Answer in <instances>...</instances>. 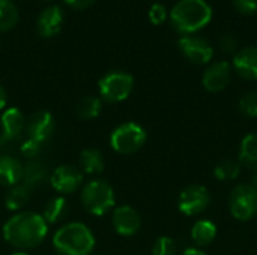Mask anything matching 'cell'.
I'll return each mask as SVG.
<instances>
[{
	"label": "cell",
	"instance_id": "26",
	"mask_svg": "<svg viewBox=\"0 0 257 255\" xmlns=\"http://www.w3.org/2000/svg\"><path fill=\"white\" fill-rule=\"evenodd\" d=\"M18 21V11L11 0H0V33L12 29Z\"/></svg>",
	"mask_w": 257,
	"mask_h": 255
},
{
	"label": "cell",
	"instance_id": "1",
	"mask_svg": "<svg viewBox=\"0 0 257 255\" xmlns=\"http://www.w3.org/2000/svg\"><path fill=\"white\" fill-rule=\"evenodd\" d=\"M48 231V224L42 215L21 212L8 219L3 225V237L8 243L20 249H32L41 245Z\"/></svg>",
	"mask_w": 257,
	"mask_h": 255
},
{
	"label": "cell",
	"instance_id": "24",
	"mask_svg": "<svg viewBox=\"0 0 257 255\" xmlns=\"http://www.w3.org/2000/svg\"><path fill=\"white\" fill-rule=\"evenodd\" d=\"M101 110H102V102L96 96H84L77 104V114L86 120L98 117Z\"/></svg>",
	"mask_w": 257,
	"mask_h": 255
},
{
	"label": "cell",
	"instance_id": "13",
	"mask_svg": "<svg viewBox=\"0 0 257 255\" xmlns=\"http://www.w3.org/2000/svg\"><path fill=\"white\" fill-rule=\"evenodd\" d=\"M54 128H56V125H54L53 116L44 110L33 113L26 123L29 138L36 140L41 144H44L47 140H50V137L54 132Z\"/></svg>",
	"mask_w": 257,
	"mask_h": 255
},
{
	"label": "cell",
	"instance_id": "31",
	"mask_svg": "<svg viewBox=\"0 0 257 255\" xmlns=\"http://www.w3.org/2000/svg\"><path fill=\"white\" fill-rule=\"evenodd\" d=\"M235 8L241 14H256L257 12V0H233Z\"/></svg>",
	"mask_w": 257,
	"mask_h": 255
},
{
	"label": "cell",
	"instance_id": "37",
	"mask_svg": "<svg viewBox=\"0 0 257 255\" xmlns=\"http://www.w3.org/2000/svg\"><path fill=\"white\" fill-rule=\"evenodd\" d=\"M14 255H29V254H26V252H17V254H14Z\"/></svg>",
	"mask_w": 257,
	"mask_h": 255
},
{
	"label": "cell",
	"instance_id": "2",
	"mask_svg": "<svg viewBox=\"0 0 257 255\" xmlns=\"http://www.w3.org/2000/svg\"><path fill=\"white\" fill-rule=\"evenodd\" d=\"M212 20V9L205 0H179L170 11L172 26L184 36L203 29Z\"/></svg>",
	"mask_w": 257,
	"mask_h": 255
},
{
	"label": "cell",
	"instance_id": "15",
	"mask_svg": "<svg viewBox=\"0 0 257 255\" xmlns=\"http://www.w3.org/2000/svg\"><path fill=\"white\" fill-rule=\"evenodd\" d=\"M63 21V12L59 6H48L45 8L38 20H36V30L42 38H51L60 32Z\"/></svg>",
	"mask_w": 257,
	"mask_h": 255
},
{
	"label": "cell",
	"instance_id": "12",
	"mask_svg": "<svg viewBox=\"0 0 257 255\" xmlns=\"http://www.w3.org/2000/svg\"><path fill=\"white\" fill-rule=\"evenodd\" d=\"M111 224L117 234L130 237V236H134L140 230L142 218L134 207L120 206L114 209L113 216H111Z\"/></svg>",
	"mask_w": 257,
	"mask_h": 255
},
{
	"label": "cell",
	"instance_id": "10",
	"mask_svg": "<svg viewBox=\"0 0 257 255\" xmlns=\"http://www.w3.org/2000/svg\"><path fill=\"white\" fill-rule=\"evenodd\" d=\"M50 183L60 194H72L81 186L83 173L72 165H60L51 173Z\"/></svg>",
	"mask_w": 257,
	"mask_h": 255
},
{
	"label": "cell",
	"instance_id": "22",
	"mask_svg": "<svg viewBox=\"0 0 257 255\" xmlns=\"http://www.w3.org/2000/svg\"><path fill=\"white\" fill-rule=\"evenodd\" d=\"M32 189L27 188L26 185H14L9 188V191L6 192V197H5V204L9 210H20L23 209L29 200H30V194Z\"/></svg>",
	"mask_w": 257,
	"mask_h": 255
},
{
	"label": "cell",
	"instance_id": "8",
	"mask_svg": "<svg viewBox=\"0 0 257 255\" xmlns=\"http://www.w3.org/2000/svg\"><path fill=\"white\" fill-rule=\"evenodd\" d=\"M209 203L211 195L203 185H190L179 194L178 209L187 216H197L208 209Z\"/></svg>",
	"mask_w": 257,
	"mask_h": 255
},
{
	"label": "cell",
	"instance_id": "38",
	"mask_svg": "<svg viewBox=\"0 0 257 255\" xmlns=\"http://www.w3.org/2000/svg\"><path fill=\"white\" fill-rule=\"evenodd\" d=\"M42 2H51V0H42Z\"/></svg>",
	"mask_w": 257,
	"mask_h": 255
},
{
	"label": "cell",
	"instance_id": "16",
	"mask_svg": "<svg viewBox=\"0 0 257 255\" xmlns=\"http://www.w3.org/2000/svg\"><path fill=\"white\" fill-rule=\"evenodd\" d=\"M233 68L242 78L257 81V47H247L236 51Z\"/></svg>",
	"mask_w": 257,
	"mask_h": 255
},
{
	"label": "cell",
	"instance_id": "27",
	"mask_svg": "<svg viewBox=\"0 0 257 255\" xmlns=\"http://www.w3.org/2000/svg\"><path fill=\"white\" fill-rule=\"evenodd\" d=\"M239 111L245 117H257V90H250L239 99Z\"/></svg>",
	"mask_w": 257,
	"mask_h": 255
},
{
	"label": "cell",
	"instance_id": "30",
	"mask_svg": "<svg viewBox=\"0 0 257 255\" xmlns=\"http://www.w3.org/2000/svg\"><path fill=\"white\" fill-rule=\"evenodd\" d=\"M167 18V11H166V6L161 5V3H154L149 9V20L154 23V24H163Z\"/></svg>",
	"mask_w": 257,
	"mask_h": 255
},
{
	"label": "cell",
	"instance_id": "18",
	"mask_svg": "<svg viewBox=\"0 0 257 255\" xmlns=\"http://www.w3.org/2000/svg\"><path fill=\"white\" fill-rule=\"evenodd\" d=\"M21 177L23 165L20 161L11 155H0V185L11 188L21 182Z\"/></svg>",
	"mask_w": 257,
	"mask_h": 255
},
{
	"label": "cell",
	"instance_id": "29",
	"mask_svg": "<svg viewBox=\"0 0 257 255\" xmlns=\"http://www.w3.org/2000/svg\"><path fill=\"white\" fill-rule=\"evenodd\" d=\"M41 149H42V144L38 143L36 140H32V138H27L24 143H21L20 146V152L29 158V159H35L39 153H41Z\"/></svg>",
	"mask_w": 257,
	"mask_h": 255
},
{
	"label": "cell",
	"instance_id": "5",
	"mask_svg": "<svg viewBox=\"0 0 257 255\" xmlns=\"http://www.w3.org/2000/svg\"><path fill=\"white\" fill-rule=\"evenodd\" d=\"M146 143V131L134 122H126L117 126L110 137V144L114 152L120 155H133L139 152Z\"/></svg>",
	"mask_w": 257,
	"mask_h": 255
},
{
	"label": "cell",
	"instance_id": "21",
	"mask_svg": "<svg viewBox=\"0 0 257 255\" xmlns=\"http://www.w3.org/2000/svg\"><path fill=\"white\" fill-rule=\"evenodd\" d=\"M80 168L81 171L87 173V174H98L102 173L105 162H104V156L99 150L96 149H86L80 153Z\"/></svg>",
	"mask_w": 257,
	"mask_h": 255
},
{
	"label": "cell",
	"instance_id": "39",
	"mask_svg": "<svg viewBox=\"0 0 257 255\" xmlns=\"http://www.w3.org/2000/svg\"><path fill=\"white\" fill-rule=\"evenodd\" d=\"M0 48H2V42H0Z\"/></svg>",
	"mask_w": 257,
	"mask_h": 255
},
{
	"label": "cell",
	"instance_id": "3",
	"mask_svg": "<svg viewBox=\"0 0 257 255\" xmlns=\"http://www.w3.org/2000/svg\"><path fill=\"white\" fill-rule=\"evenodd\" d=\"M53 246L60 255H89L95 248V237L84 224L71 222L56 231Z\"/></svg>",
	"mask_w": 257,
	"mask_h": 255
},
{
	"label": "cell",
	"instance_id": "19",
	"mask_svg": "<svg viewBox=\"0 0 257 255\" xmlns=\"http://www.w3.org/2000/svg\"><path fill=\"white\" fill-rule=\"evenodd\" d=\"M238 162L241 167H247L248 170L257 171V132L247 134L239 146Z\"/></svg>",
	"mask_w": 257,
	"mask_h": 255
},
{
	"label": "cell",
	"instance_id": "20",
	"mask_svg": "<svg viewBox=\"0 0 257 255\" xmlns=\"http://www.w3.org/2000/svg\"><path fill=\"white\" fill-rule=\"evenodd\" d=\"M215 237H217V225L209 219H200L191 228V239L199 248L211 245L215 240Z\"/></svg>",
	"mask_w": 257,
	"mask_h": 255
},
{
	"label": "cell",
	"instance_id": "11",
	"mask_svg": "<svg viewBox=\"0 0 257 255\" xmlns=\"http://www.w3.org/2000/svg\"><path fill=\"white\" fill-rule=\"evenodd\" d=\"M232 78V66L229 62H215L203 72L202 84L211 93H218L227 87Z\"/></svg>",
	"mask_w": 257,
	"mask_h": 255
},
{
	"label": "cell",
	"instance_id": "9",
	"mask_svg": "<svg viewBox=\"0 0 257 255\" xmlns=\"http://www.w3.org/2000/svg\"><path fill=\"white\" fill-rule=\"evenodd\" d=\"M178 45L182 54L196 65H206L211 62L214 56V50L211 44L206 39L199 38V36H193V35L182 36Z\"/></svg>",
	"mask_w": 257,
	"mask_h": 255
},
{
	"label": "cell",
	"instance_id": "7",
	"mask_svg": "<svg viewBox=\"0 0 257 255\" xmlns=\"http://www.w3.org/2000/svg\"><path fill=\"white\" fill-rule=\"evenodd\" d=\"M134 87V80L130 74L122 71H113L99 80V93L108 102L125 101Z\"/></svg>",
	"mask_w": 257,
	"mask_h": 255
},
{
	"label": "cell",
	"instance_id": "14",
	"mask_svg": "<svg viewBox=\"0 0 257 255\" xmlns=\"http://www.w3.org/2000/svg\"><path fill=\"white\" fill-rule=\"evenodd\" d=\"M0 122H2V134L0 135L5 140H8L9 143H15L21 137V134L26 128V123H27L23 113L15 107L5 110L0 117Z\"/></svg>",
	"mask_w": 257,
	"mask_h": 255
},
{
	"label": "cell",
	"instance_id": "32",
	"mask_svg": "<svg viewBox=\"0 0 257 255\" xmlns=\"http://www.w3.org/2000/svg\"><path fill=\"white\" fill-rule=\"evenodd\" d=\"M218 44H220V48L224 53H235L236 48H238V41L232 35H223V36H220Z\"/></svg>",
	"mask_w": 257,
	"mask_h": 255
},
{
	"label": "cell",
	"instance_id": "33",
	"mask_svg": "<svg viewBox=\"0 0 257 255\" xmlns=\"http://www.w3.org/2000/svg\"><path fill=\"white\" fill-rule=\"evenodd\" d=\"M68 6L74 8V9H86L89 8L95 0H63Z\"/></svg>",
	"mask_w": 257,
	"mask_h": 255
},
{
	"label": "cell",
	"instance_id": "34",
	"mask_svg": "<svg viewBox=\"0 0 257 255\" xmlns=\"http://www.w3.org/2000/svg\"><path fill=\"white\" fill-rule=\"evenodd\" d=\"M182 255H208L205 251H202L200 248H187Z\"/></svg>",
	"mask_w": 257,
	"mask_h": 255
},
{
	"label": "cell",
	"instance_id": "35",
	"mask_svg": "<svg viewBox=\"0 0 257 255\" xmlns=\"http://www.w3.org/2000/svg\"><path fill=\"white\" fill-rule=\"evenodd\" d=\"M6 101H8V98H6V92H5V89L0 86V110H3V108L6 107Z\"/></svg>",
	"mask_w": 257,
	"mask_h": 255
},
{
	"label": "cell",
	"instance_id": "6",
	"mask_svg": "<svg viewBox=\"0 0 257 255\" xmlns=\"http://www.w3.org/2000/svg\"><path fill=\"white\" fill-rule=\"evenodd\" d=\"M230 215L241 221H250L257 215V192L248 183L236 185L229 195Z\"/></svg>",
	"mask_w": 257,
	"mask_h": 255
},
{
	"label": "cell",
	"instance_id": "25",
	"mask_svg": "<svg viewBox=\"0 0 257 255\" xmlns=\"http://www.w3.org/2000/svg\"><path fill=\"white\" fill-rule=\"evenodd\" d=\"M241 173V164L235 159H223L214 168V176L217 180L229 182L235 180Z\"/></svg>",
	"mask_w": 257,
	"mask_h": 255
},
{
	"label": "cell",
	"instance_id": "28",
	"mask_svg": "<svg viewBox=\"0 0 257 255\" xmlns=\"http://www.w3.org/2000/svg\"><path fill=\"white\" fill-rule=\"evenodd\" d=\"M152 255H176V245L169 236H161L152 246Z\"/></svg>",
	"mask_w": 257,
	"mask_h": 255
},
{
	"label": "cell",
	"instance_id": "36",
	"mask_svg": "<svg viewBox=\"0 0 257 255\" xmlns=\"http://www.w3.org/2000/svg\"><path fill=\"white\" fill-rule=\"evenodd\" d=\"M250 185H251V186L254 188V191L257 192V171L254 173V176H253V180H251V183H250Z\"/></svg>",
	"mask_w": 257,
	"mask_h": 255
},
{
	"label": "cell",
	"instance_id": "17",
	"mask_svg": "<svg viewBox=\"0 0 257 255\" xmlns=\"http://www.w3.org/2000/svg\"><path fill=\"white\" fill-rule=\"evenodd\" d=\"M50 176L51 173L48 171V167L45 165V162L35 158V159H29L26 165H23L21 182L27 188L33 189V188L44 185L45 182H50Z\"/></svg>",
	"mask_w": 257,
	"mask_h": 255
},
{
	"label": "cell",
	"instance_id": "4",
	"mask_svg": "<svg viewBox=\"0 0 257 255\" xmlns=\"http://www.w3.org/2000/svg\"><path fill=\"white\" fill-rule=\"evenodd\" d=\"M83 207L95 216H102L114 206L113 188L104 180H90L81 191Z\"/></svg>",
	"mask_w": 257,
	"mask_h": 255
},
{
	"label": "cell",
	"instance_id": "23",
	"mask_svg": "<svg viewBox=\"0 0 257 255\" xmlns=\"http://www.w3.org/2000/svg\"><path fill=\"white\" fill-rule=\"evenodd\" d=\"M66 213H68V201L63 197H56L45 204L42 218L45 219L47 224H56L60 219H63Z\"/></svg>",
	"mask_w": 257,
	"mask_h": 255
}]
</instances>
